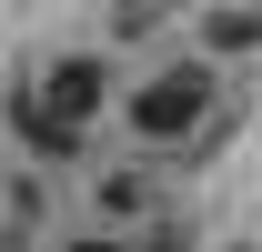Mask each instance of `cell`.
I'll return each instance as SVG.
<instances>
[{"mask_svg": "<svg viewBox=\"0 0 262 252\" xmlns=\"http://www.w3.org/2000/svg\"><path fill=\"white\" fill-rule=\"evenodd\" d=\"M151 20H162V0H121V10H111V31H121V40H141Z\"/></svg>", "mask_w": 262, "mask_h": 252, "instance_id": "277c9868", "label": "cell"}, {"mask_svg": "<svg viewBox=\"0 0 262 252\" xmlns=\"http://www.w3.org/2000/svg\"><path fill=\"white\" fill-rule=\"evenodd\" d=\"M212 61H171V71H151L141 91H131V131L141 141H192L202 121H212Z\"/></svg>", "mask_w": 262, "mask_h": 252, "instance_id": "6da1fadb", "label": "cell"}, {"mask_svg": "<svg viewBox=\"0 0 262 252\" xmlns=\"http://www.w3.org/2000/svg\"><path fill=\"white\" fill-rule=\"evenodd\" d=\"M252 40H262V20H252V0H222V10L202 20V51H212V61H222V51H232V61H242Z\"/></svg>", "mask_w": 262, "mask_h": 252, "instance_id": "3957f363", "label": "cell"}, {"mask_svg": "<svg viewBox=\"0 0 262 252\" xmlns=\"http://www.w3.org/2000/svg\"><path fill=\"white\" fill-rule=\"evenodd\" d=\"M101 91H111V81H101V61H91V51H71V61H51V81H40V121H51V131H61V141H81V121H91V111H101Z\"/></svg>", "mask_w": 262, "mask_h": 252, "instance_id": "7a4b0ae2", "label": "cell"}]
</instances>
